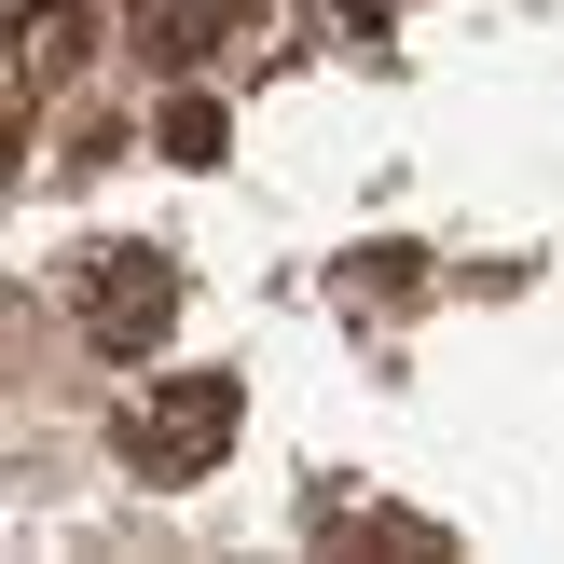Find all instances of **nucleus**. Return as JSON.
<instances>
[{"instance_id": "obj_5", "label": "nucleus", "mask_w": 564, "mask_h": 564, "mask_svg": "<svg viewBox=\"0 0 564 564\" xmlns=\"http://www.w3.org/2000/svg\"><path fill=\"white\" fill-rule=\"evenodd\" d=\"M83 55V0H28V83H55Z\"/></svg>"}, {"instance_id": "obj_4", "label": "nucleus", "mask_w": 564, "mask_h": 564, "mask_svg": "<svg viewBox=\"0 0 564 564\" xmlns=\"http://www.w3.org/2000/svg\"><path fill=\"white\" fill-rule=\"evenodd\" d=\"M248 14H262V0H138V42H152L165 69H193V55H220Z\"/></svg>"}, {"instance_id": "obj_1", "label": "nucleus", "mask_w": 564, "mask_h": 564, "mask_svg": "<svg viewBox=\"0 0 564 564\" xmlns=\"http://www.w3.org/2000/svg\"><path fill=\"white\" fill-rule=\"evenodd\" d=\"M55 303H69L83 345L152 358V345H165V317H180V262H165V248H83V262L55 275Z\"/></svg>"}, {"instance_id": "obj_6", "label": "nucleus", "mask_w": 564, "mask_h": 564, "mask_svg": "<svg viewBox=\"0 0 564 564\" xmlns=\"http://www.w3.org/2000/svg\"><path fill=\"white\" fill-rule=\"evenodd\" d=\"M165 152H180V165H220V110L207 97H165Z\"/></svg>"}, {"instance_id": "obj_3", "label": "nucleus", "mask_w": 564, "mask_h": 564, "mask_svg": "<svg viewBox=\"0 0 564 564\" xmlns=\"http://www.w3.org/2000/svg\"><path fill=\"white\" fill-rule=\"evenodd\" d=\"M317 538H330V551H345V538H372L386 564H441V551H455V538H441V523H413V510H386V496H345V482L317 496Z\"/></svg>"}, {"instance_id": "obj_2", "label": "nucleus", "mask_w": 564, "mask_h": 564, "mask_svg": "<svg viewBox=\"0 0 564 564\" xmlns=\"http://www.w3.org/2000/svg\"><path fill=\"white\" fill-rule=\"evenodd\" d=\"M248 427V386L235 372H180V386H152V400H138V468H152V482H207L220 468V441Z\"/></svg>"}]
</instances>
